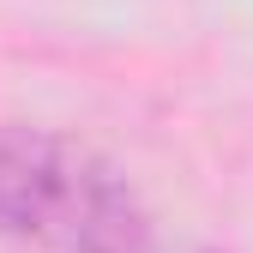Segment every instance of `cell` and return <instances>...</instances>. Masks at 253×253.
I'll return each instance as SVG.
<instances>
[{"instance_id":"obj_1","label":"cell","mask_w":253,"mask_h":253,"mask_svg":"<svg viewBox=\"0 0 253 253\" xmlns=\"http://www.w3.org/2000/svg\"><path fill=\"white\" fill-rule=\"evenodd\" d=\"M0 235L48 253H145L151 223L115 163L42 126H0Z\"/></svg>"},{"instance_id":"obj_2","label":"cell","mask_w":253,"mask_h":253,"mask_svg":"<svg viewBox=\"0 0 253 253\" xmlns=\"http://www.w3.org/2000/svg\"><path fill=\"white\" fill-rule=\"evenodd\" d=\"M145 253H151V247H145Z\"/></svg>"}]
</instances>
